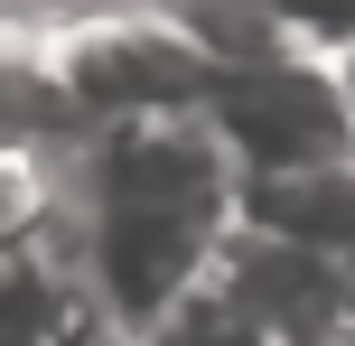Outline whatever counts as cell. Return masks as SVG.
I'll return each instance as SVG.
<instances>
[{"mask_svg": "<svg viewBox=\"0 0 355 346\" xmlns=\"http://www.w3.org/2000/svg\"><path fill=\"white\" fill-rule=\"evenodd\" d=\"M47 28V66L66 94L75 131H122V122H168L196 112L215 85V66L168 28L150 0H103V10H56Z\"/></svg>", "mask_w": 355, "mask_h": 346, "instance_id": "obj_1", "label": "cell"}, {"mask_svg": "<svg viewBox=\"0 0 355 346\" xmlns=\"http://www.w3.org/2000/svg\"><path fill=\"white\" fill-rule=\"evenodd\" d=\"M206 141L225 150L234 187H262V178H309V168H337L355 159V131L337 103V75L327 56H281V66H234L206 85L196 103Z\"/></svg>", "mask_w": 355, "mask_h": 346, "instance_id": "obj_2", "label": "cell"}, {"mask_svg": "<svg viewBox=\"0 0 355 346\" xmlns=\"http://www.w3.org/2000/svg\"><path fill=\"white\" fill-rule=\"evenodd\" d=\"M234 225L262 234V243H290L309 262H327V272H355V159L309 168V178L234 187Z\"/></svg>", "mask_w": 355, "mask_h": 346, "instance_id": "obj_3", "label": "cell"}, {"mask_svg": "<svg viewBox=\"0 0 355 346\" xmlns=\"http://www.w3.org/2000/svg\"><path fill=\"white\" fill-rule=\"evenodd\" d=\"M66 94H56V66H47V28L37 19H0V150H75Z\"/></svg>", "mask_w": 355, "mask_h": 346, "instance_id": "obj_4", "label": "cell"}, {"mask_svg": "<svg viewBox=\"0 0 355 346\" xmlns=\"http://www.w3.org/2000/svg\"><path fill=\"white\" fill-rule=\"evenodd\" d=\"M66 216V150H0V262H37Z\"/></svg>", "mask_w": 355, "mask_h": 346, "instance_id": "obj_5", "label": "cell"}, {"mask_svg": "<svg viewBox=\"0 0 355 346\" xmlns=\"http://www.w3.org/2000/svg\"><path fill=\"white\" fill-rule=\"evenodd\" d=\"M0 346H103V328L75 309V291L56 272L0 262Z\"/></svg>", "mask_w": 355, "mask_h": 346, "instance_id": "obj_6", "label": "cell"}, {"mask_svg": "<svg viewBox=\"0 0 355 346\" xmlns=\"http://www.w3.org/2000/svg\"><path fill=\"white\" fill-rule=\"evenodd\" d=\"M300 56H346L355 47V0H252Z\"/></svg>", "mask_w": 355, "mask_h": 346, "instance_id": "obj_7", "label": "cell"}, {"mask_svg": "<svg viewBox=\"0 0 355 346\" xmlns=\"http://www.w3.org/2000/svg\"><path fill=\"white\" fill-rule=\"evenodd\" d=\"M327 75H337V103H346V131H355V47L327 56Z\"/></svg>", "mask_w": 355, "mask_h": 346, "instance_id": "obj_8", "label": "cell"}]
</instances>
